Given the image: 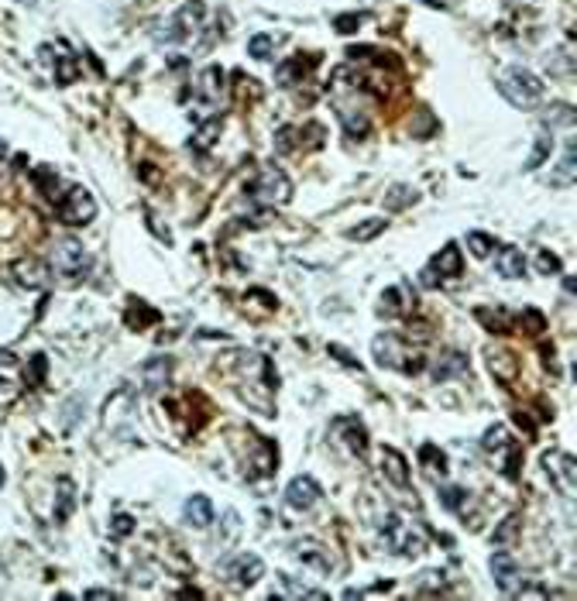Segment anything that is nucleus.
Wrapping results in <instances>:
<instances>
[{
	"label": "nucleus",
	"instance_id": "obj_31",
	"mask_svg": "<svg viewBox=\"0 0 577 601\" xmlns=\"http://www.w3.org/2000/svg\"><path fill=\"white\" fill-rule=\"evenodd\" d=\"M271 52H275V38L271 35H254V38L248 41V56H254V58H271Z\"/></svg>",
	"mask_w": 577,
	"mask_h": 601
},
{
	"label": "nucleus",
	"instance_id": "obj_28",
	"mask_svg": "<svg viewBox=\"0 0 577 601\" xmlns=\"http://www.w3.org/2000/svg\"><path fill=\"white\" fill-rule=\"evenodd\" d=\"M516 533H519V516H505L499 523V529L492 533V543L495 546H509L516 540Z\"/></svg>",
	"mask_w": 577,
	"mask_h": 601
},
{
	"label": "nucleus",
	"instance_id": "obj_27",
	"mask_svg": "<svg viewBox=\"0 0 577 601\" xmlns=\"http://www.w3.org/2000/svg\"><path fill=\"white\" fill-rule=\"evenodd\" d=\"M385 224H388V220H382V216H371V220H365V224L350 227V231H347V237H350V241H371V237H378V234L385 231Z\"/></svg>",
	"mask_w": 577,
	"mask_h": 601
},
{
	"label": "nucleus",
	"instance_id": "obj_18",
	"mask_svg": "<svg viewBox=\"0 0 577 601\" xmlns=\"http://www.w3.org/2000/svg\"><path fill=\"white\" fill-rule=\"evenodd\" d=\"M341 437H344L347 450H354L358 457L368 450V429L361 427L358 419H344V423H341Z\"/></svg>",
	"mask_w": 577,
	"mask_h": 601
},
{
	"label": "nucleus",
	"instance_id": "obj_36",
	"mask_svg": "<svg viewBox=\"0 0 577 601\" xmlns=\"http://www.w3.org/2000/svg\"><path fill=\"white\" fill-rule=\"evenodd\" d=\"M505 444H509V429L505 427H492L488 433H484V440H481L484 450H501Z\"/></svg>",
	"mask_w": 577,
	"mask_h": 601
},
{
	"label": "nucleus",
	"instance_id": "obj_51",
	"mask_svg": "<svg viewBox=\"0 0 577 601\" xmlns=\"http://www.w3.org/2000/svg\"><path fill=\"white\" fill-rule=\"evenodd\" d=\"M423 4H430V7H443L440 0H423Z\"/></svg>",
	"mask_w": 577,
	"mask_h": 601
},
{
	"label": "nucleus",
	"instance_id": "obj_25",
	"mask_svg": "<svg viewBox=\"0 0 577 601\" xmlns=\"http://www.w3.org/2000/svg\"><path fill=\"white\" fill-rule=\"evenodd\" d=\"M550 152H553V137L550 135H539L536 137V145H533V152H529V158H526V172H533V169H539L546 158H550Z\"/></svg>",
	"mask_w": 577,
	"mask_h": 601
},
{
	"label": "nucleus",
	"instance_id": "obj_42",
	"mask_svg": "<svg viewBox=\"0 0 577 601\" xmlns=\"http://www.w3.org/2000/svg\"><path fill=\"white\" fill-rule=\"evenodd\" d=\"M110 533H114V536H131V533H135V519H131V516H114Z\"/></svg>",
	"mask_w": 577,
	"mask_h": 601
},
{
	"label": "nucleus",
	"instance_id": "obj_47",
	"mask_svg": "<svg viewBox=\"0 0 577 601\" xmlns=\"http://www.w3.org/2000/svg\"><path fill=\"white\" fill-rule=\"evenodd\" d=\"M86 598H103V601H114L117 595H114V591H107V587H90V591H86Z\"/></svg>",
	"mask_w": 577,
	"mask_h": 601
},
{
	"label": "nucleus",
	"instance_id": "obj_13",
	"mask_svg": "<svg viewBox=\"0 0 577 601\" xmlns=\"http://www.w3.org/2000/svg\"><path fill=\"white\" fill-rule=\"evenodd\" d=\"M495 272L505 278H522L526 275V258L519 248H499L495 251Z\"/></svg>",
	"mask_w": 577,
	"mask_h": 601
},
{
	"label": "nucleus",
	"instance_id": "obj_34",
	"mask_svg": "<svg viewBox=\"0 0 577 601\" xmlns=\"http://www.w3.org/2000/svg\"><path fill=\"white\" fill-rule=\"evenodd\" d=\"M574 148H567V155L560 158V172L553 175V186H567L571 179H574Z\"/></svg>",
	"mask_w": 577,
	"mask_h": 601
},
{
	"label": "nucleus",
	"instance_id": "obj_30",
	"mask_svg": "<svg viewBox=\"0 0 577 601\" xmlns=\"http://www.w3.org/2000/svg\"><path fill=\"white\" fill-rule=\"evenodd\" d=\"M467 248H471V254H478V258H488L492 248H499V244H495V237H488V234L471 231L467 234Z\"/></svg>",
	"mask_w": 577,
	"mask_h": 601
},
{
	"label": "nucleus",
	"instance_id": "obj_1",
	"mask_svg": "<svg viewBox=\"0 0 577 601\" xmlns=\"http://www.w3.org/2000/svg\"><path fill=\"white\" fill-rule=\"evenodd\" d=\"M499 90L512 100L516 107H522V110H526V107H533V103H539L543 93H546V86L539 83V76H533L529 69H519V66L505 73V79L499 83Z\"/></svg>",
	"mask_w": 577,
	"mask_h": 601
},
{
	"label": "nucleus",
	"instance_id": "obj_37",
	"mask_svg": "<svg viewBox=\"0 0 577 601\" xmlns=\"http://www.w3.org/2000/svg\"><path fill=\"white\" fill-rule=\"evenodd\" d=\"M73 79H76V58H73V56H62V58H58V69H56V83L69 86Z\"/></svg>",
	"mask_w": 577,
	"mask_h": 601
},
{
	"label": "nucleus",
	"instance_id": "obj_22",
	"mask_svg": "<svg viewBox=\"0 0 577 601\" xmlns=\"http://www.w3.org/2000/svg\"><path fill=\"white\" fill-rule=\"evenodd\" d=\"M220 90H224V69H220V66H210V69L199 76V97L213 103V100L220 97Z\"/></svg>",
	"mask_w": 577,
	"mask_h": 601
},
{
	"label": "nucleus",
	"instance_id": "obj_53",
	"mask_svg": "<svg viewBox=\"0 0 577 601\" xmlns=\"http://www.w3.org/2000/svg\"><path fill=\"white\" fill-rule=\"evenodd\" d=\"M18 4H28V7H31V4H35V0H18Z\"/></svg>",
	"mask_w": 577,
	"mask_h": 601
},
{
	"label": "nucleus",
	"instance_id": "obj_43",
	"mask_svg": "<svg viewBox=\"0 0 577 601\" xmlns=\"http://www.w3.org/2000/svg\"><path fill=\"white\" fill-rule=\"evenodd\" d=\"M14 368H18V357H14L11 350H0V382H4Z\"/></svg>",
	"mask_w": 577,
	"mask_h": 601
},
{
	"label": "nucleus",
	"instance_id": "obj_54",
	"mask_svg": "<svg viewBox=\"0 0 577 601\" xmlns=\"http://www.w3.org/2000/svg\"><path fill=\"white\" fill-rule=\"evenodd\" d=\"M0 485H4V471H0Z\"/></svg>",
	"mask_w": 577,
	"mask_h": 601
},
{
	"label": "nucleus",
	"instance_id": "obj_41",
	"mask_svg": "<svg viewBox=\"0 0 577 601\" xmlns=\"http://www.w3.org/2000/svg\"><path fill=\"white\" fill-rule=\"evenodd\" d=\"M378 313H382V316H395V313H399V289H388V292H385Z\"/></svg>",
	"mask_w": 577,
	"mask_h": 601
},
{
	"label": "nucleus",
	"instance_id": "obj_2",
	"mask_svg": "<svg viewBox=\"0 0 577 601\" xmlns=\"http://www.w3.org/2000/svg\"><path fill=\"white\" fill-rule=\"evenodd\" d=\"M90 265H93V258L86 254V248L79 241H58L56 248H52V268L58 275L83 278V275L90 272Z\"/></svg>",
	"mask_w": 577,
	"mask_h": 601
},
{
	"label": "nucleus",
	"instance_id": "obj_19",
	"mask_svg": "<svg viewBox=\"0 0 577 601\" xmlns=\"http://www.w3.org/2000/svg\"><path fill=\"white\" fill-rule=\"evenodd\" d=\"M169 371H172V361L169 357H155L145 365V388L148 392H158V388L169 382Z\"/></svg>",
	"mask_w": 577,
	"mask_h": 601
},
{
	"label": "nucleus",
	"instance_id": "obj_44",
	"mask_svg": "<svg viewBox=\"0 0 577 601\" xmlns=\"http://www.w3.org/2000/svg\"><path fill=\"white\" fill-rule=\"evenodd\" d=\"M330 354H333V357H337L341 365H347V368H358V371H361V365H358V361H354V357H350V354H347L344 347H337V344H330Z\"/></svg>",
	"mask_w": 577,
	"mask_h": 601
},
{
	"label": "nucleus",
	"instance_id": "obj_21",
	"mask_svg": "<svg viewBox=\"0 0 577 601\" xmlns=\"http://www.w3.org/2000/svg\"><path fill=\"white\" fill-rule=\"evenodd\" d=\"M553 461L560 464V467H553V474H560L557 488H560V491H574V485H577V461L571 457V454H557Z\"/></svg>",
	"mask_w": 577,
	"mask_h": 601
},
{
	"label": "nucleus",
	"instance_id": "obj_15",
	"mask_svg": "<svg viewBox=\"0 0 577 601\" xmlns=\"http://www.w3.org/2000/svg\"><path fill=\"white\" fill-rule=\"evenodd\" d=\"M182 516H186V523L196 526V529H203V526L213 523V505L207 495H192V498H186V505H182Z\"/></svg>",
	"mask_w": 577,
	"mask_h": 601
},
{
	"label": "nucleus",
	"instance_id": "obj_26",
	"mask_svg": "<svg viewBox=\"0 0 577 601\" xmlns=\"http://www.w3.org/2000/svg\"><path fill=\"white\" fill-rule=\"evenodd\" d=\"M488 365H492V375L501 378V382H512V378H516V368H519V365H516V357H512L509 350L492 354V361H488Z\"/></svg>",
	"mask_w": 577,
	"mask_h": 601
},
{
	"label": "nucleus",
	"instance_id": "obj_17",
	"mask_svg": "<svg viewBox=\"0 0 577 601\" xmlns=\"http://www.w3.org/2000/svg\"><path fill=\"white\" fill-rule=\"evenodd\" d=\"M279 587L282 591H271V598H313V601H323L327 595L323 591H313V587H306V584H296L288 574H279Z\"/></svg>",
	"mask_w": 577,
	"mask_h": 601
},
{
	"label": "nucleus",
	"instance_id": "obj_11",
	"mask_svg": "<svg viewBox=\"0 0 577 601\" xmlns=\"http://www.w3.org/2000/svg\"><path fill=\"white\" fill-rule=\"evenodd\" d=\"M382 471L395 488H409V464H405V457L395 446H385L382 450Z\"/></svg>",
	"mask_w": 577,
	"mask_h": 601
},
{
	"label": "nucleus",
	"instance_id": "obj_9",
	"mask_svg": "<svg viewBox=\"0 0 577 601\" xmlns=\"http://www.w3.org/2000/svg\"><path fill=\"white\" fill-rule=\"evenodd\" d=\"M371 350H375V361L382 365V368H399V371H405V361L402 357H409L402 350V344L392 337V333H382V337H375L371 340Z\"/></svg>",
	"mask_w": 577,
	"mask_h": 601
},
{
	"label": "nucleus",
	"instance_id": "obj_10",
	"mask_svg": "<svg viewBox=\"0 0 577 601\" xmlns=\"http://www.w3.org/2000/svg\"><path fill=\"white\" fill-rule=\"evenodd\" d=\"M261 574H265V563H261L258 553H241V557L231 563V578L241 584V587H251Z\"/></svg>",
	"mask_w": 577,
	"mask_h": 601
},
{
	"label": "nucleus",
	"instance_id": "obj_52",
	"mask_svg": "<svg viewBox=\"0 0 577 601\" xmlns=\"http://www.w3.org/2000/svg\"><path fill=\"white\" fill-rule=\"evenodd\" d=\"M4 152H7V145H4V141H0V155H4Z\"/></svg>",
	"mask_w": 577,
	"mask_h": 601
},
{
	"label": "nucleus",
	"instance_id": "obj_46",
	"mask_svg": "<svg viewBox=\"0 0 577 601\" xmlns=\"http://www.w3.org/2000/svg\"><path fill=\"white\" fill-rule=\"evenodd\" d=\"M275 148H279V152H288V148H292V131H288V127H282V131L275 135Z\"/></svg>",
	"mask_w": 577,
	"mask_h": 601
},
{
	"label": "nucleus",
	"instance_id": "obj_40",
	"mask_svg": "<svg viewBox=\"0 0 577 601\" xmlns=\"http://www.w3.org/2000/svg\"><path fill=\"white\" fill-rule=\"evenodd\" d=\"M361 14H341V18L333 21V28H337V31H341V35H350V31H358V28H361Z\"/></svg>",
	"mask_w": 577,
	"mask_h": 601
},
{
	"label": "nucleus",
	"instance_id": "obj_8",
	"mask_svg": "<svg viewBox=\"0 0 577 601\" xmlns=\"http://www.w3.org/2000/svg\"><path fill=\"white\" fill-rule=\"evenodd\" d=\"M492 574H495V584H499L505 595H516V591H519V584H522L519 563L512 560V557H509L505 550L492 557Z\"/></svg>",
	"mask_w": 577,
	"mask_h": 601
},
{
	"label": "nucleus",
	"instance_id": "obj_29",
	"mask_svg": "<svg viewBox=\"0 0 577 601\" xmlns=\"http://www.w3.org/2000/svg\"><path fill=\"white\" fill-rule=\"evenodd\" d=\"M337 114H341V120H344V127H347V135H350V137H365V135H368V127H371V124H368V117H365V114L354 117L350 110H347V107H341Z\"/></svg>",
	"mask_w": 577,
	"mask_h": 601
},
{
	"label": "nucleus",
	"instance_id": "obj_32",
	"mask_svg": "<svg viewBox=\"0 0 577 601\" xmlns=\"http://www.w3.org/2000/svg\"><path fill=\"white\" fill-rule=\"evenodd\" d=\"M405 203H416V189H409V186H395L392 196L385 199V207H388V210H402Z\"/></svg>",
	"mask_w": 577,
	"mask_h": 601
},
{
	"label": "nucleus",
	"instance_id": "obj_5",
	"mask_svg": "<svg viewBox=\"0 0 577 601\" xmlns=\"http://www.w3.org/2000/svg\"><path fill=\"white\" fill-rule=\"evenodd\" d=\"M382 533L385 540L392 543V550H399L402 557H416V553H423V536L420 533H412L409 526L395 516V512H388L382 519Z\"/></svg>",
	"mask_w": 577,
	"mask_h": 601
},
{
	"label": "nucleus",
	"instance_id": "obj_35",
	"mask_svg": "<svg viewBox=\"0 0 577 601\" xmlns=\"http://www.w3.org/2000/svg\"><path fill=\"white\" fill-rule=\"evenodd\" d=\"M69 508H73V485L62 478L58 481V508H56V519H66L69 516Z\"/></svg>",
	"mask_w": 577,
	"mask_h": 601
},
{
	"label": "nucleus",
	"instance_id": "obj_48",
	"mask_svg": "<svg viewBox=\"0 0 577 601\" xmlns=\"http://www.w3.org/2000/svg\"><path fill=\"white\" fill-rule=\"evenodd\" d=\"M437 584H443V574H437V570H430V574H423V581H420V587H437Z\"/></svg>",
	"mask_w": 577,
	"mask_h": 601
},
{
	"label": "nucleus",
	"instance_id": "obj_14",
	"mask_svg": "<svg viewBox=\"0 0 577 601\" xmlns=\"http://www.w3.org/2000/svg\"><path fill=\"white\" fill-rule=\"evenodd\" d=\"M467 371V357H464L461 350H447L437 357V365H433V378L437 382H450V378H457Z\"/></svg>",
	"mask_w": 577,
	"mask_h": 601
},
{
	"label": "nucleus",
	"instance_id": "obj_16",
	"mask_svg": "<svg viewBox=\"0 0 577 601\" xmlns=\"http://www.w3.org/2000/svg\"><path fill=\"white\" fill-rule=\"evenodd\" d=\"M461 265H464V258L457 244H443L440 254L433 258V272H440V275H461Z\"/></svg>",
	"mask_w": 577,
	"mask_h": 601
},
{
	"label": "nucleus",
	"instance_id": "obj_3",
	"mask_svg": "<svg viewBox=\"0 0 577 601\" xmlns=\"http://www.w3.org/2000/svg\"><path fill=\"white\" fill-rule=\"evenodd\" d=\"M248 196L261 203H288L292 199V182L282 169H261V175L248 186Z\"/></svg>",
	"mask_w": 577,
	"mask_h": 601
},
{
	"label": "nucleus",
	"instance_id": "obj_33",
	"mask_svg": "<svg viewBox=\"0 0 577 601\" xmlns=\"http://www.w3.org/2000/svg\"><path fill=\"white\" fill-rule=\"evenodd\" d=\"M45 371H48V361H45V354H35V357L28 361V371H24V378H28V385H41V378H45Z\"/></svg>",
	"mask_w": 577,
	"mask_h": 601
},
{
	"label": "nucleus",
	"instance_id": "obj_4",
	"mask_svg": "<svg viewBox=\"0 0 577 601\" xmlns=\"http://www.w3.org/2000/svg\"><path fill=\"white\" fill-rule=\"evenodd\" d=\"M203 14H207V7L199 4V0H186L179 11H175V18L165 24V31L158 35L162 41H186L203 24Z\"/></svg>",
	"mask_w": 577,
	"mask_h": 601
},
{
	"label": "nucleus",
	"instance_id": "obj_23",
	"mask_svg": "<svg viewBox=\"0 0 577 601\" xmlns=\"http://www.w3.org/2000/svg\"><path fill=\"white\" fill-rule=\"evenodd\" d=\"M14 272H18V282L28 286V289H41L45 286V268H41L38 261H21Z\"/></svg>",
	"mask_w": 577,
	"mask_h": 601
},
{
	"label": "nucleus",
	"instance_id": "obj_39",
	"mask_svg": "<svg viewBox=\"0 0 577 601\" xmlns=\"http://www.w3.org/2000/svg\"><path fill=\"white\" fill-rule=\"evenodd\" d=\"M440 502H443V508L457 512V508L464 505V491H461V488H443V491H440Z\"/></svg>",
	"mask_w": 577,
	"mask_h": 601
},
{
	"label": "nucleus",
	"instance_id": "obj_7",
	"mask_svg": "<svg viewBox=\"0 0 577 601\" xmlns=\"http://www.w3.org/2000/svg\"><path fill=\"white\" fill-rule=\"evenodd\" d=\"M286 502H288V508H296V512H306V508H313V505L320 502V485H316L309 474H299V478L288 481Z\"/></svg>",
	"mask_w": 577,
	"mask_h": 601
},
{
	"label": "nucleus",
	"instance_id": "obj_49",
	"mask_svg": "<svg viewBox=\"0 0 577 601\" xmlns=\"http://www.w3.org/2000/svg\"><path fill=\"white\" fill-rule=\"evenodd\" d=\"M516 464H519V450L509 454V464H505V474H509V478H516Z\"/></svg>",
	"mask_w": 577,
	"mask_h": 601
},
{
	"label": "nucleus",
	"instance_id": "obj_45",
	"mask_svg": "<svg viewBox=\"0 0 577 601\" xmlns=\"http://www.w3.org/2000/svg\"><path fill=\"white\" fill-rule=\"evenodd\" d=\"M224 529H227V533H224V536H227V540H234V536H237V529H241V523H237V512H227V516H224Z\"/></svg>",
	"mask_w": 577,
	"mask_h": 601
},
{
	"label": "nucleus",
	"instance_id": "obj_24",
	"mask_svg": "<svg viewBox=\"0 0 577 601\" xmlns=\"http://www.w3.org/2000/svg\"><path fill=\"white\" fill-rule=\"evenodd\" d=\"M420 461L426 464L430 474H447V454H443L440 446L423 444V446H420Z\"/></svg>",
	"mask_w": 577,
	"mask_h": 601
},
{
	"label": "nucleus",
	"instance_id": "obj_6",
	"mask_svg": "<svg viewBox=\"0 0 577 601\" xmlns=\"http://www.w3.org/2000/svg\"><path fill=\"white\" fill-rule=\"evenodd\" d=\"M93 216H96V199L90 189L76 186V189L66 193V199H62V220H66V224L83 227V224H90Z\"/></svg>",
	"mask_w": 577,
	"mask_h": 601
},
{
	"label": "nucleus",
	"instance_id": "obj_12",
	"mask_svg": "<svg viewBox=\"0 0 577 601\" xmlns=\"http://www.w3.org/2000/svg\"><path fill=\"white\" fill-rule=\"evenodd\" d=\"M292 553L306 563V567H316V570H330V567H333L330 553L320 543H316V540H299V543L292 546Z\"/></svg>",
	"mask_w": 577,
	"mask_h": 601
},
{
	"label": "nucleus",
	"instance_id": "obj_50",
	"mask_svg": "<svg viewBox=\"0 0 577 601\" xmlns=\"http://www.w3.org/2000/svg\"><path fill=\"white\" fill-rule=\"evenodd\" d=\"M420 282H423L426 289H430V286H437V278H433V268H426V272H423V278H420Z\"/></svg>",
	"mask_w": 577,
	"mask_h": 601
},
{
	"label": "nucleus",
	"instance_id": "obj_20",
	"mask_svg": "<svg viewBox=\"0 0 577 601\" xmlns=\"http://www.w3.org/2000/svg\"><path fill=\"white\" fill-rule=\"evenodd\" d=\"M217 137H220V120L213 117V120H207L196 135H192V141H189V148L192 152H199V155H207L213 145H217Z\"/></svg>",
	"mask_w": 577,
	"mask_h": 601
},
{
	"label": "nucleus",
	"instance_id": "obj_38",
	"mask_svg": "<svg viewBox=\"0 0 577 601\" xmlns=\"http://www.w3.org/2000/svg\"><path fill=\"white\" fill-rule=\"evenodd\" d=\"M536 268L543 275H560V258L553 251H539L536 254Z\"/></svg>",
	"mask_w": 577,
	"mask_h": 601
}]
</instances>
